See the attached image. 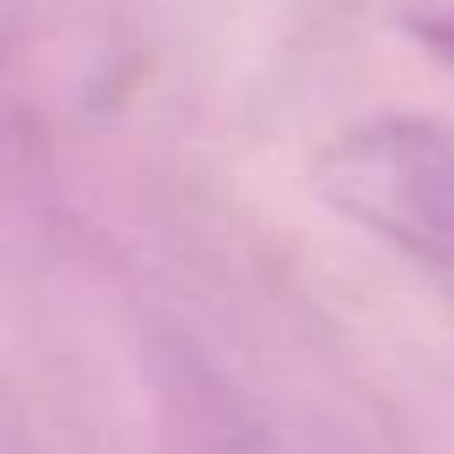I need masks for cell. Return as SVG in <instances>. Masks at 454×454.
Segmentation results:
<instances>
[{"label":"cell","instance_id":"1","mask_svg":"<svg viewBox=\"0 0 454 454\" xmlns=\"http://www.w3.org/2000/svg\"><path fill=\"white\" fill-rule=\"evenodd\" d=\"M312 191L402 248L454 275V132L428 116H370L333 137L312 169Z\"/></svg>","mask_w":454,"mask_h":454},{"label":"cell","instance_id":"2","mask_svg":"<svg viewBox=\"0 0 454 454\" xmlns=\"http://www.w3.org/2000/svg\"><path fill=\"white\" fill-rule=\"evenodd\" d=\"M407 27H412V37H418L428 53H439V59L454 69V11H428V16H412Z\"/></svg>","mask_w":454,"mask_h":454}]
</instances>
